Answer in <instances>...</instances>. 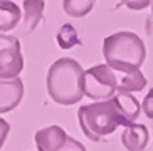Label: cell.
Segmentation results:
<instances>
[{
  "mask_svg": "<svg viewBox=\"0 0 153 151\" xmlns=\"http://www.w3.org/2000/svg\"><path fill=\"white\" fill-rule=\"evenodd\" d=\"M56 40H57V45L61 49H72L74 45H77L81 42L79 36H77V30L71 24H64V25L59 27Z\"/></svg>",
  "mask_w": 153,
  "mask_h": 151,
  "instance_id": "13",
  "label": "cell"
},
{
  "mask_svg": "<svg viewBox=\"0 0 153 151\" xmlns=\"http://www.w3.org/2000/svg\"><path fill=\"white\" fill-rule=\"evenodd\" d=\"M22 20V10L12 0H0V34L14 30Z\"/></svg>",
  "mask_w": 153,
  "mask_h": 151,
  "instance_id": "9",
  "label": "cell"
},
{
  "mask_svg": "<svg viewBox=\"0 0 153 151\" xmlns=\"http://www.w3.org/2000/svg\"><path fill=\"white\" fill-rule=\"evenodd\" d=\"M150 7H152V15H153V0H152V4H150Z\"/></svg>",
  "mask_w": 153,
  "mask_h": 151,
  "instance_id": "17",
  "label": "cell"
},
{
  "mask_svg": "<svg viewBox=\"0 0 153 151\" xmlns=\"http://www.w3.org/2000/svg\"><path fill=\"white\" fill-rule=\"evenodd\" d=\"M152 0H121V5L128 7L130 10H145L150 7Z\"/></svg>",
  "mask_w": 153,
  "mask_h": 151,
  "instance_id": "15",
  "label": "cell"
},
{
  "mask_svg": "<svg viewBox=\"0 0 153 151\" xmlns=\"http://www.w3.org/2000/svg\"><path fill=\"white\" fill-rule=\"evenodd\" d=\"M22 69L24 57L19 37L0 34V79L19 77Z\"/></svg>",
  "mask_w": 153,
  "mask_h": 151,
  "instance_id": "6",
  "label": "cell"
},
{
  "mask_svg": "<svg viewBox=\"0 0 153 151\" xmlns=\"http://www.w3.org/2000/svg\"><path fill=\"white\" fill-rule=\"evenodd\" d=\"M96 0H62V9L69 17L82 19L93 10Z\"/></svg>",
  "mask_w": 153,
  "mask_h": 151,
  "instance_id": "12",
  "label": "cell"
},
{
  "mask_svg": "<svg viewBox=\"0 0 153 151\" xmlns=\"http://www.w3.org/2000/svg\"><path fill=\"white\" fill-rule=\"evenodd\" d=\"M141 111L145 113V116L148 119H153V87L148 91V94L143 98V102H141Z\"/></svg>",
  "mask_w": 153,
  "mask_h": 151,
  "instance_id": "14",
  "label": "cell"
},
{
  "mask_svg": "<svg viewBox=\"0 0 153 151\" xmlns=\"http://www.w3.org/2000/svg\"><path fill=\"white\" fill-rule=\"evenodd\" d=\"M82 74L84 69L71 57H61L51 64L45 87L49 98L61 106H72L82 99Z\"/></svg>",
  "mask_w": 153,
  "mask_h": 151,
  "instance_id": "2",
  "label": "cell"
},
{
  "mask_svg": "<svg viewBox=\"0 0 153 151\" xmlns=\"http://www.w3.org/2000/svg\"><path fill=\"white\" fill-rule=\"evenodd\" d=\"M140 102L131 94H120L106 99L96 101L93 104H84L77 111V121L81 131L91 141H101L104 136L114 133L118 126H128L135 123L140 114Z\"/></svg>",
  "mask_w": 153,
  "mask_h": 151,
  "instance_id": "1",
  "label": "cell"
},
{
  "mask_svg": "<svg viewBox=\"0 0 153 151\" xmlns=\"http://www.w3.org/2000/svg\"><path fill=\"white\" fill-rule=\"evenodd\" d=\"M150 141L148 128L145 124L131 123L125 128L121 134V143L128 151H143Z\"/></svg>",
  "mask_w": 153,
  "mask_h": 151,
  "instance_id": "8",
  "label": "cell"
},
{
  "mask_svg": "<svg viewBox=\"0 0 153 151\" xmlns=\"http://www.w3.org/2000/svg\"><path fill=\"white\" fill-rule=\"evenodd\" d=\"M45 0H24V27L25 32L30 34L44 19Z\"/></svg>",
  "mask_w": 153,
  "mask_h": 151,
  "instance_id": "10",
  "label": "cell"
},
{
  "mask_svg": "<svg viewBox=\"0 0 153 151\" xmlns=\"http://www.w3.org/2000/svg\"><path fill=\"white\" fill-rule=\"evenodd\" d=\"M9 133H10V123L0 118V150H2V146L9 138Z\"/></svg>",
  "mask_w": 153,
  "mask_h": 151,
  "instance_id": "16",
  "label": "cell"
},
{
  "mask_svg": "<svg viewBox=\"0 0 153 151\" xmlns=\"http://www.w3.org/2000/svg\"><path fill=\"white\" fill-rule=\"evenodd\" d=\"M103 56L114 72L128 74L141 69L146 57V47L135 32L121 30L103 40Z\"/></svg>",
  "mask_w": 153,
  "mask_h": 151,
  "instance_id": "3",
  "label": "cell"
},
{
  "mask_svg": "<svg viewBox=\"0 0 153 151\" xmlns=\"http://www.w3.org/2000/svg\"><path fill=\"white\" fill-rule=\"evenodd\" d=\"M82 93L94 101H106L118 93V77L108 64L89 67L82 74Z\"/></svg>",
  "mask_w": 153,
  "mask_h": 151,
  "instance_id": "4",
  "label": "cell"
},
{
  "mask_svg": "<svg viewBox=\"0 0 153 151\" xmlns=\"http://www.w3.org/2000/svg\"><path fill=\"white\" fill-rule=\"evenodd\" d=\"M118 93L120 94H131L136 91H141L146 86V77L143 76V72L140 71H133L128 74H120L118 76Z\"/></svg>",
  "mask_w": 153,
  "mask_h": 151,
  "instance_id": "11",
  "label": "cell"
},
{
  "mask_svg": "<svg viewBox=\"0 0 153 151\" xmlns=\"http://www.w3.org/2000/svg\"><path fill=\"white\" fill-rule=\"evenodd\" d=\"M37 151H88L82 143L71 138L59 124L39 129L34 136Z\"/></svg>",
  "mask_w": 153,
  "mask_h": 151,
  "instance_id": "5",
  "label": "cell"
},
{
  "mask_svg": "<svg viewBox=\"0 0 153 151\" xmlns=\"http://www.w3.org/2000/svg\"><path fill=\"white\" fill-rule=\"evenodd\" d=\"M24 99V82L19 77L0 79V114L14 111Z\"/></svg>",
  "mask_w": 153,
  "mask_h": 151,
  "instance_id": "7",
  "label": "cell"
}]
</instances>
